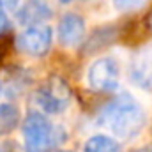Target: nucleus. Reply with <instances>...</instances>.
Here are the masks:
<instances>
[{"label":"nucleus","mask_w":152,"mask_h":152,"mask_svg":"<svg viewBox=\"0 0 152 152\" xmlns=\"http://www.w3.org/2000/svg\"><path fill=\"white\" fill-rule=\"evenodd\" d=\"M145 120L147 117L142 104L127 92L118 94L99 113V122L120 140L134 138L143 129Z\"/></svg>","instance_id":"nucleus-1"},{"label":"nucleus","mask_w":152,"mask_h":152,"mask_svg":"<svg viewBox=\"0 0 152 152\" xmlns=\"http://www.w3.org/2000/svg\"><path fill=\"white\" fill-rule=\"evenodd\" d=\"M37 104L46 113H60L71 101V87L60 76H51L39 87L36 94Z\"/></svg>","instance_id":"nucleus-2"},{"label":"nucleus","mask_w":152,"mask_h":152,"mask_svg":"<svg viewBox=\"0 0 152 152\" xmlns=\"http://www.w3.org/2000/svg\"><path fill=\"white\" fill-rule=\"evenodd\" d=\"M53 129L50 120L39 112H30L23 120V147L25 152H46L51 145Z\"/></svg>","instance_id":"nucleus-3"},{"label":"nucleus","mask_w":152,"mask_h":152,"mask_svg":"<svg viewBox=\"0 0 152 152\" xmlns=\"http://www.w3.org/2000/svg\"><path fill=\"white\" fill-rule=\"evenodd\" d=\"M120 67L112 57H103L92 62L87 71V83L94 92H110L118 87Z\"/></svg>","instance_id":"nucleus-4"},{"label":"nucleus","mask_w":152,"mask_h":152,"mask_svg":"<svg viewBox=\"0 0 152 152\" xmlns=\"http://www.w3.org/2000/svg\"><path fill=\"white\" fill-rule=\"evenodd\" d=\"M16 48L30 57H44L51 48V28L46 25L27 27L16 37Z\"/></svg>","instance_id":"nucleus-5"},{"label":"nucleus","mask_w":152,"mask_h":152,"mask_svg":"<svg viewBox=\"0 0 152 152\" xmlns=\"http://www.w3.org/2000/svg\"><path fill=\"white\" fill-rule=\"evenodd\" d=\"M85 37V21L80 14L67 12L58 23V39L64 46L75 48Z\"/></svg>","instance_id":"nucleus-6"},{"label":"nucleus","mask_w":152,"mask_h":152,"mask_svg":"<svg viewBox=\"0 0 152 152\" xmlns=\"http://www.w3.org/2000/svg\"><path fill=\"white\" fill-rule=\"evenodd\" d=\"M53 14L48 0H27L18 11V21L25 27L42 25Z\"/></svg>","instance_id":"nucleus-7"},{"label":"nucleus","mask_w":152,"mask_h":152,"mask_svg":"<svg viewBox=\"0 0 152 152\" xmlns=\"http://www.w3.org/2000/svg\"><path fill=\"white\" fill-rule=\"evenodd\" d=\"M131 81H134L138 87L152 90V51H142L134 57L129 67Z\"/></svg>","instance_id":"nucleus-8"},{"label":"nucleus","mask_w":152,"mask_h":152,"mask_svg":"<svg viewBox=\"0 0 152 152\" xmlns=\"http://www.w3.org/2000/svg\"><path fill=\"white\" fill-rule=\"evenodd\" d=\"M151 25H152V20H149V18L133 20L122 28V32H118V36L122 37V41L126 44H140V42H143L151 36L149 34L151 32Z\"/></svg>","instance_id":"nucleus-9"},{"label":"nucleus","mask_w":152,"mask_h":152,"mask_svg":"<svg viewBox=\"0 0 152 152\" xmlns=\"http://www.w3.org/2000/svg\"><path fill=\"white\" fill-rule=\"evenodd\" d=\"M118 37V28L113 25H106V27H101V28H96L90 37L87 39L85 42V53H96L106 46H110L115 39Z\"/></svg>","instance_id":"nucleus-10"},{"label":"nucleus","mask_w":152,"mask_h":152,"mask_svg":"<svg viewBox=\"0 0 152 152\" xmlns=\"http://www.w3.org/2000/svg\"><path fill=\"white\" fill-rule=\"evenodd\" d=\"M83 152H120V145L106 134H96L85 142Z\"/></svg>","instance_id":"nucleus-11"},{"label":"nucleus","mask_w":152,"mask_h":152,"mask_svg":"<svg viewBox=\"0 0 152 152\" xmlns=\"http://www.w3.org/2000/svg\"><path fill=\"white\" fill-rule=\"evenodd\" d=\"M20 124V110L14 104H0V136L9 134Z\"/></svg>","instance_id":"nucleus-12"},{"label":"nucleus","mask_w":152,"mask_h":152,"mask_svg":"<svg viewBox=\"0 0 152 152\" xmlns=\"http://www.w3.org/2000/svg\"><path fill=\"white\" fill-rule=\"evenodd\" d=\"M117 11L120 12H131V11H138L140 7L145 5L147 0H112Z\"/></svg>","instance_id":"nucleus-13"},{"label":"nucleus","mask_w":152,"mask_h":152,"mask_svg":"<svg viewBox=\"0 0 152 152\" xmlns=\"http://www.w3.org/2000/svg\"><path fill=\"white\" fill-rule=\"evenodd\" d=\"M7 28H9V20H7V14H5L4 5L0 4V34H2V32H5Z\"/></svg>","instance_id":"nucleus-14"},{"label":"nucleus","mask_w":152,"mask_h":152,"mask_svg":"<svg viewBox=\"0 0 152 152\" xmlns=\"http://www.w3.org/2000/svg\"><path fill=\"white\" fill-rule=\"evenodd\" d=\"M0 152H20V147L16 142H5L0 145Z\"/></svg>","instance_id":"nucleus-15"},{"label":"nucleus","mask_w":152,"mask_h":152,"mask_svg":"<svg viewBox=\"0 0 152 152\" xmlns=\"http://www.w3.org/2000/svg\"><path fill=\"white\" fill-rule=\"evenodd\" d=\"M0 4L4 5V9H16L20 5V0H0Z\"/></svg>","instance_id":"nucleus-16"},{"label":"nucleus","mask_w":152,"mask_h":152,"mask_svg":"<svg viewBox=\"0 0 152 152\" xmlns=\"http://www.w3.org/2000/svg\"><path fill=\"white\" fill-rule=\"evenodd\" d=\"M134 152H152V145H145V147H140V149H136Z\"/></svg>","instance_id":"nucleus-17"},{"label":"nucleus","mask_w":152,"mask_h":152,"mask_svg":"<svg viewBox=\"0 0 152 152\" xmlns=\"http://www.w3.org/2000/svg\"><path fill=\"white\" fill-rule=\"evenodd\" d=\"M58 2H60V4H69L71 0H58Z\"/></svg>","instance_id":"nucleus-18"},{"label":"nucleus","mask_w":152,"mask_h":152,"mask_svg":"<svg viewBox=\"0 0 152 152\" xmlns=\"http://www.w3.org/2000/svg\"><path fill=\"white\" fill-rule=\"evenodd\" d=\"M2 58H4V53L0 51V64H2Z\"/></svg>","instance_id":"nucleus-19"},{"label":"nucleus","mask_w":152,"mask_h":152,"mask_svg":"<svg viewBox=\"0 0 152 152\" xmlns=\"http://www.w3.org/2000/svg\"><path fill=\"white\" fill-rule=\"evenodd\" d=\"M62 152H67V151H62Z\"/></svg>","instance_id":"nucleus-20"}]
</instances>
